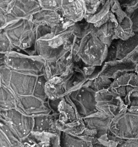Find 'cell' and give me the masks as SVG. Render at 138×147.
Masks as SVG:
<instances>
[{"label": "cell", "instance_id": "cell-36", "mask_svg": "<svg viewBox=\"0 0 138 147\" xmlns=\"http://www.w3.org/2000/svg\"><path fill=\"white\" fill-rule=\"evenodd\" d=\"M128 16L132 22L133 32L138 31V6Z\"/></svg>", "mask_w": 138, "mask_h": 147}, {"label": "cell", "instance_id": "cell-24", "mask_svg": "<svg viewBox=\"0 0 138 147\" xmlns=\"http://www.w3.org/2000/svg\"><path fill=\"white\" fill-rule=\"evenodd\" d=\"M94 25L88 22L84 18L82 20L76 22L73 26L74 33L77 39H81L90 33L93 32Z\"/></svg>", "mask_w": 138, "mask_h": 147}, {"label": "cell", "instance_id": "cell-32", "mask_svg": "<svg viewBox=\"0 0 138 147\" xmlns=\"http://www.w3.org/2000/svg\"><path fill=\"white\" fill-rule=\"evenodd\" d=\"M123 10L127 16L138 6V0H118Z\"/></svg>", "mask_w": 138, "mask_h": 147}, {"label": "cell", "instance_id": "cell-31", "mask_svg": "<svg viewBox=\"0 0 138 147\" xmlns=\"http://www.w3.org/2000/svg\"><path fill=\"white\" fill-rule=\"evenodd\" d=\"M110 11L115 16L118 24L123 21L126 16H127L126 13L120 7L118 0H112Z\"/></svg>", "mask_w": 138, "mask_h": 147}, {"label": "cell", "instance_id": "cell-14", "mask_svg": "<svg viewBox=\"0 0 138 147\" xmlns=\"http://www.w3.org/2000/svg\"><path fill=\"white\" fill-rule=\"evenodd\" d=\"M59 11L64 19L74 23L82 20L87 14L82 0H62Z\"/></svg>", "mask_w": 138, "mask_h": 147}, {"label": "cell", "instance_id": "cell-12", "mask_svg": "<svg viewBox=\"0 0 138 147\" xmlns=\"http://www.w3.org/2000/svg\"><path fill=\"white\" fill-rule=\"evenodd\" d=\"M137 65L128 58L105 62L100 75L113 80L124 74L135 72Z\"/></svg>", "mask_w": 138, "mask_h": 147}, {"label": "cell", "instance_id": "cell-44", "mask_svg": "<svg viewBox=\"0 0 138 147\" xmlns=\"http://www.w3.org/2000/svg\"><path fill=\"white\" fill-rule=\"evenodd\" d=\"M100 1L101 2H102V1H103V0H100Z\"/></svg>", "mask_w": 138, "mask_h": 147}, {"label": "cell", "instance_id": "cell-2", "mask_svg": "<svg viewBox=\"0 0 138 147\" xmlns=\"http://www.w3.org/2000/svg\"><path fill=\"white\" fill-rule=\"evenodd\" d=\"M47 81L44 74L34 75L11 70L9 80L5 86L9 88L16 97L34 96L48 101L45 90Z\"/></svg>", "mask_w": 138, "mask_h": 147}, {"label": "cell", "instance_id": "cell-1", "mask_svg": "<svg viewBox=\"0 0 138 147\" xmlns=\"http://www.w3.org/2000/svg\"><path fill=\"white\" fill-rule=\"evenodd\" d=\"M73 26L62 32H51L37 40L35 55L41 57L46 62H57L64 57L70 51L77 39Z\"/></svg>", "mask_w": 138, "mask_h": 147}, {"label": "cell", "instance_id": "cell-4", "mask_svg": "<svg viewBox=\"0 0 138 147\" xmlns=\"http://www.w3.org/2000/svg\"><path fill=\"white\" fill-rule=\"evenodd\" d=\"M46 63L45 60L38 55L13 51L4 54L1 65H5L17 72L40 75L44 74Z\"/></svg>", "mask_w": 138, "mask_h": 147}, {"label": "cell", "instance_id": "cell-34", "mask_svg": "<svg viewBox=\"0 0 138 147\" xmlns=\"http://www.w3.org/2000/svg\"><path fill=\"white\" fill-rule=\"evenodd\" d=\"M42 9L59 10L62 0H37Z\"/></svg>", "mask_w": 138, "mask_h": 147}, {"label": "cell", "instance_id": "cell-19", "mask_svg": "<svg viewBox=\"0 0 138 147\" xmlns=\"http://www.w3.org/2000/svg\"><path fill=\"white\" fill-rule=\"evenodd\" d=\"M60 147H92V143L85 137L61 131L59 135Z\"/></svg>", "mask_w": 138, "mask_h": 147}, {"label": "cell", "instance_id": "cell-33", "mask_svg": "<svg viewBox=\"0 0 138 147\" xmlns=\"http://www.w3.org/2000/svg\"><path fill=\"white\" fill-rule=\"evenodd\" d=\"M86 7L87 14H94L101 7V2L100 0H82Z\"/></svg>", "mask_w": 138, "mask_h": 147}, {"label": "cell", "instance_id": "cell-3", "mask_svg": "<svg viewBox=\"0 0 138 147\" xmlns=\"http://www.w3.org/2000/svg\"><path fill=\"white\" fill-rule=\"evenodd\" d=\"M36 26L30 20L16 21L1 29L4 31L15 51L35 55Z\"/></svg>", "mask_w": 138, "mask_h": 147}, {"label": "cell", "instance_id": "cell-16", "mask_svg": "<svg viewBox=\"0 0 138 147\" xmlns=\"http://www.w3.org/2000/svg\"><path fill=\"white\" fill-rule=\"evenodd\" d=\"M58 113H52L34 117L32 132L59 135L61 131H59L58 127Z\"/></svg>", "mask_w": 138, "mask_h": 147}, {"label": "cell", "instance_id": "cell-13", "mask_svg": "<svg viewBox=\"0 0 138 147\" xmlns=\"http://www.w3.org/2000/svg\"><path fill=\"white\" fill-rule=\"evenodd\" d=\"M41 9L37 0H14L4 11L11 14L18 20H30L32 16Z\"/></svg>", "mask_w": 138, "mask_h": 147}, {"label": "cell", "instance_id": "cell-43", "mask_svg": "<svg viewBox=\"0 0 138 147\" xmlns=\"http://www.w3.org/2000/svg\"><path fill=\"white\" fill-rule=\"evenodd\" d=\"M11 147H22V146H12Z\"/></svg>", "mask_w": 138, "mask_h": 147}, {"label": "cell", "instance_id": "cell-42", "mask_svg": "<svg viewBox=\"0 0 138 147\" xmlns=\"http://www.w3.org/2000/svg\"><path fill=\"white\" fill-rule=\"evenodd\" d=\"M137 74L138 76V65H137V68H136V71H135Z\"/></svg>", "mask_w": 138, "mask_h": 147}, {"label": "cell", "instance_id": "cell-23", "mask_svg": "<svg viewBox=\"0 0 138 147\" xmlns=\"http://www.w3.org/2000/svg\"><path fill=\"white\" fill-rule=\"evenodd\" d=\"M134 32L133 31L132 22L130 17L126 16L122 22L119 23L115 29L116 39L126 40L131 37Z\"/></svg>", "mask_w": 138, "mask_h": 147}, {"label": "cell", "instance_id": "cell-37", "mask_svg": "<svg viewBox=\"0 0 138 147\" xmlns=\"http://www.w3.org/2000/svg\"><path fill=\"white\" fill-rule=\"evenodd\" d=\"M12 145L4 133L1 130V147H11Z\"/></svg>", "mask_w": 138, "mask_h": 147}, {"label": "cell", "instance_id": "cell-40", "mask_svg": "<svg viewBox=\"0 0 138 147\" xmlns=\"http://www.w3.org/2000/svg\"><path fill=\"white\" fill-rule=\"evenodd\" d=\"M92 147H111L107 143H104V142H95V143H92Z\"/></svg>", "mask_w": 138, "mask_h": 147}, {"label": "cell", "instance_id": "cell-35", "mask_svg": "<svg viewBox=\"0 0 138 147\" xmlns=\"http://www.w3.org/2000/svg\"><path fill=\"white\" fill-rule=\"evenodd\" d=\"M118 39L113 40L108 48L107 55L105 62H110L117 60V45Z\"/></svg>", "mask_w": 138, "mask_h": 147}, {"label": "cell", "instance_id": "cell-18", "mask_svg": "<svg viewBox=\"0 0 138 147\" xmlns=\"http://www.w3.org/2000/svg\"><path fill=\"white\" fill-rule=\"evenodd\" d=\"M110 19L109 20L98 28L95 27L92 32L94 33L103 43L109 46L115 37V29L118 25L115 16L111 11H109Z\"/></svg>", "mask_w": 138, "mask_h": 147}, {"label": "cell", "instance_id": "cell-20", "mask_svg": "<svg viewBox=\"0 0 138 147\" xmlns=\"http://www.w3.org/2000/svg\"><path fill=\"white\" fill-rule=\"evenodd\" d=\"M133 35L126 40L118 39L117 59L127 58L138 46V31L133 32Z\"/></svg>", "mask_w": 138, "mask_h": 147}, {"label": "cell", "instance_id": "cell-28", "mask_svg": "<svg viewBox=\"0 0 138 147\" xmlns=\"http://www.w3.org/2000/svg\"><path fill=\"white\" fill-rule=\"evenodd\" d=\"M109 145L111 147H138V139H122L113 135Z\"/></svg>", "mask_w": 138, "mask_h": 147}, {"label": "cell", "instance_id": "cell-39", "mask_svg": "<svg viewBox=\"0 0 138 147\" xmlns=\"http://www.w3.org/2000/svg\"><path fill=\"white\" fill-rule=\"evenodd\" d=\"M14 0H1V9L6 11Z\"/></svg>", "mask_w": 138, "mask_h": 147}, {"label": "cell", "instance_id": "cell-17", "mask_svg": "<svg viewBox=\"0 0 138 147\" xmlns=\"http://www.w3.org/2000/svg\"><path fill=\"white\" fill-rule=\"evenodd\" d=\"M30 20L36 26L46 25L53 28L60 24L64 19L59 10L41 9Z\"/></svg>", "mask_w": 138, "mask_h": 147}, {"label": "cell", "instance_id": "cell-38", "mask_svg": "<svg viewBox=\"0 0 138 147\" xmlns=\"http://www.w3.org/2000/svg\"><path fill=\"white\" fill-rule=\"evenodd\" d=\"M127 58L131 59L133 63L138 65V46Z\"/></svg>", "mask_w": 138, "mask_h": 147}, {"label": "cell", "instance_id": "cell-21", "mask_svg": "<svg viewBox=\"0 0 138 147\" xmlns=\"http://www.w3.org/2000/svg\"><path fill=\"white\" fill-rule=\"evenodd\" d=\"M0 94L1 110L16 109V96L9 88L0 84Z\"/></svg>", "mask_w": 138, "mask_h": 147}, {"label": "cell", "instance_id": "cell-41", "mask_svg": "<svg viewBox=\"0 0 138 147\" xmlns=\"http://www.w3.org/2000/svg\"><path fill=\"white\" fill-rule=\"evenodd\" d=\"M108 0H103V1H102V2H101V4L102 6H103V5H104V4L106 3V2L107 1H108Z\"/></svg>", "mask_w": 138, "mask_h": 147}, {"label": "cell", "instance_id": "cell-22", "mask_svg": "<svg viewBox=\"0 0 138 147\" xmlns=\"http://www.w3.org/2000/svg\"><path fill=\"white\" fill-rule=\"evenodd\" d=\"M45 90L48 99L50 100L59 99L67 95L63 85L50 80L46 82Z\"/></svg>", "mask_w": 138, "mask_h": 147}, {"label": "cell", "instance_id": "cell-9", "mask_svg": "<svg viewBox=\"0 0 138 147\" xmlns=\"http://www.w3.org/2000/svg\"><path fill=\"white\" fill-rule=\"evenodd\" d=\"M0 115L1 120L9 125L22 141L32 132L34 117L24 115L17 109L1 110Z\"/></svg>", "mask_w": 138, "mask_h": 147}, {"label": "cell", "instance_id": "cell-5", "mask_svg": "<svg viewBox=\"0 0 138 147\" xmlns=\"http://www.w3.org/2000/svg\"><path fill=\"white\" fill-rule=\"evenodd\" d=\"M113 117L101 112L82 118L85 129L79 136L88 139L92 143L100 142L108 144L113 134L110 125Z\"/></svg>", "mask_w": 138, "mask_h": 147}, {"label": "cell", "instance_id": "cell-8", "mask_svg": "<svg viewBox=\"0 0 138 147\" xmlns=\"http://www.w3.org/2000/svg\"><path fill=\"white\" fill-rule=\"evenodd\" d=\"M110 130L119 138L138 139V108L127 109L114 117Z\"/></svg>", "mask_w": 138, "mask_h": 147}, {"label": "cell", "instance_id": "cell-27", "mask_svg": "<svg viewBox=\"0 0 138 147\" xmlns=\"http://www.w3.org/2000/svg\"><path fill=\"white\" fill-rule=\"evenodd\" d=\"M112 80L105 76L99 75L96 78L92 80L90 87L96 92L109 90L111 88Z\"/></svg>", "mask_w": 138, "mask_h": 147}, {"label": "cell", "instance_id": "cell-6", "mask_svg": "<svg viewBox=\"0 0 138 147\" xmlns=\"http://www.w3.org/2000/svg\"><path fill=\"white\" fill-rule=\"evenodd\" d=\"M108 47L94 33H90L80 40L78 55L84 64L101 66L106 61Z\"/></svg>", "mask_w": 138, "mask_h": 147}, {"label": "cell", "instance_id": "cell-30", "mask_svg": "<svg viewBox=\"0 0 138 147\" xmlns=\"http://www.w3.org/2000/svg\"><path fill=\"white\" fill-rule=\"evenodd\" d=\"M0 36V53L5 54L12 51H15L9 39L3 30H1Z\"/></svg>", "mask_w": 138, "mask_h": 147}, {"label": "cell", "instance_id": "cell-29", "mask_svg": "<svg viewBox=\"0 0 138 147\" xmlns=\"http://www.w3.org/2000/svg\"><path fill=\"white\" fill-rule=\"evenodd\" d=\"M127 109L138 108V89L129 91L123 98Z\"/></svg>", "mask_w": 138, "mask_h": 147}, {"label": "cell", "instance_id": "cell-11", "mask_svg": "<svg viewBox=\"0 0 138 147\" xmlns=\"http://www.w3.org/2000/svg\"><path fill=\"white\" fill-rule=\"evenodd\" d=\"M17 109L24 115L34 117L52 113L48 101L34 96L16 97Z\"/></svg>", "mask_w": 138, "mask_h": 147}, {"label": "cell", "instance_id": "cell-7", "mask_svg": "<svg viewBox=\"0 0 138 147\" xmlns=\"http://www.w3.org/2000/svg\"><path fill=\"white\" fill-rule=\"evenodd\" d=\"M92 81L88 80L81 87L66 95L81 118L99 112L96 107V92L90 87Z\"/></svg>", "mask_w": 138, "mask_h": 147}, {"label": "cell", "instance_id": "cell-15", "mask_svg": "<svg viewBox=\"0 0 138 147\" xmlns=\"http://www.w3.org/2000/svg\"><path fill=\"white\" fill-rule=\"evenodd\" d=\"M138 89V76L135 72L122 74L113 80L110 90L124 98L133 89Z\"/></svg>", "mask_w": 138, "mask_h": 147}, {"label": "cell", "instance_id": "cell-10", "mask_svg": "<svg viewBox=\"0 0 138 147\" xmlns=\"http://www.w3.org/2000/svg\"><path fill=\"white\" fill-rule=\"evenodd\" d=\"M96 99L99 111L113 118L127 110L123 98L110 89L97 92Z\"/></svg>", "mask_w": 138, "mask_h": 147}, {"label": "cell", "instance_id": "cell-25", "mask_svg": "<svg viewBox=\"0 0 138 147\" xmlns=\"http://www.w3.org/2000/svg\"><path fill=\"white\" fill-rule=\"evenodd\" d=\"M112 0H108L94 14H87L85 19L88 22L96 24L104 18L110 11Z\"/></svg>", "mask_w": 138, "mask_h": 147}, {"label": "cell", "instance_id": "cell-26", "mask_svg": "<svg viewBox=\"0 0 138 147\" xmlns=\"http://www.w3.org/2000/svg\"><path fill=\"white\" fill-rule=\"evenodd\" d=\"M1 130L5 135L12 146H22V141L15 131L8 124L1 120Z\"/></svg>", "mask_w": 138, "mask_h": 147}]
</instances>
